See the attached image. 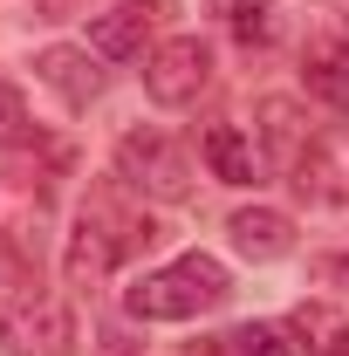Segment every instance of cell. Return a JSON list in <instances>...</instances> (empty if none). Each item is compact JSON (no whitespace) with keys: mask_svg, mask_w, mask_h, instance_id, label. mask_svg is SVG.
Here are the masks:
<instances>
[{"mask_svg":"<svg viewBox=\"0 0 349 356\" xmlns=\"http://www.w3.org/2000/svg\"><path fill=\"white\" fill-rule=\"evenodd\" d=\"M288 336H295V350H308V356H349V322H343V309H329V302H302V309L288 315Z\"/></svg>","mask_w":349,"mask_h":356,"instance_id":"12","label":"cell"},{"mask_svg":"<svg viewBox=\"0 0 349 356\" xmlns=\"http://www.w3.org/2000/svg\"><path fill=\"white\" fill-rule=\"evenodd\" d=\"M117 178L137 185L144 199H165V206H172V199L192 192V151L172 144L165 131H131L117 144Z\"/></svg>","mask_w":349,"mask_h":356,"instance_id":"4","label":"cell"},{"mask_svg":"<svg viewBox=\"0 0 349 356\" xmlns=\"http://www.w3.org/2000/svg\"><path fill=\"white\" fill-rule=\"evenodd\" d=\"M329 274H336V281H343V295H349V261H336V267H329Z\"/></svg>","mask_w":349,"mask_h":356,"instance_id":"18","label":"cell"},{"mask_svg":"<svg viewBox=\"0 0 349 356\" xmlns=\"http://www.w3.org/2000/svg\"><path fill=\"white\" fill-rule=\"evenodd\" d=\"M137 247H158V226L151 220H117L103 199H89L76 233H69V254H62V274H69V288L89 295V288H103L110 281V267L137 254Z\"/></svg>","mask_w":349,"mask_h":356,"instance_id":"2","label":"cell"},{"mask_svg":"<svg viewBox=\"0 0 349 356\" xmlns=\"http://www.w3.org/2000/svg\"><path fill=\"white\" fill-rule=\"evenodd\" d=\"M233 295V281H226V267L213 254H178L172 267H158V274H144L131 295H124V309L137 322H192V315L219 309Z\"/></svg>","mask_w":349,"mask_h":356,"instance_id":"1","label":"cell"},{"mask_svg":"<svg viewBox=\"0 0 349 356\" xmlns=\"http://www.w3.org/2000/svg\"><path fill=\"white\" fill-rule=\"evenodd\" d=\"M48 226H55V192L42 172H0V254L42 261Z\"/></svg>","mask_w":349,"mask_h":356,"instance_id":"3","label":"cell"},{"mask_svg":"<svg viewBox=\"0 0 349 356\" xmlns=\"http://www.w3.org/2000/svg\"><path fill=\"white\" fill-rule=\"evenodd\" d=\"M226 233H233V247H240L247 261H281V254L295 247V220L274 213V206H240V213L226 220Z\"/></svg>","mask_w":349,"mask_h":356,"instance_id":"10","label":"cell"},{"mask_svg":"<svg viewBox=\"0 0 349 356\" xmlns=\"http://www.w3.org/2000/svg\"><path fill=\"white\" fill-rule=\"evenodd\" d=\"M302 83L315 89L322 103L349 110V42L343 35H315V42L302 48Z\"/></svg>","mask_w":349,"mask_h":356,"instance_id":"11","label":"cell"},{"mask_svg":"<svg viewBox=\"0 0 349 356\" xmlns=\"http://www.w3.org/2000/svg\"><path fill=\"white\" fill-rule=\"evenodd\" d=\"M226 28H233L240 48H274V35H281V7H274V0H233Z\"/></svg>","mask_w":349,"mask_h":356,"instance_id":"14","label":"cell"},{"mask_svg":"<svg viewBox=\"0 0 349 356\" xmlns=\"http://www.w3.org/2000/svg\"><path fill=\"white\" fill-rule=\"evenodd\" d=\"M76 7H83V0H35V14H42V21H69Z\"/></svg>","mask_w":349,"mask_h":356,"instance_id":"17","label":"cell"},{"mask_svg":"<svg viewBox=\"0 0 349 356\" xmlns=\"http://www.w3.org/2000/svg\"><path fill=\"white\" fill-rule=\"evenodd\" d=\"M35 76H42L69 110H89V103L103 96V69H96L89 48H42V55H35Z\"/></svg>","mask_w":349,"mask_h":356,"instance_id":"9","label":"cell"},{"mask_svg":"<svg viewBox=\"0 0 349 356\" xmlns=\"http://www.w3.org/2000/svg\"><path fill=\"white\" fill-rule=\"evenodd\" d=\"M76 343V315L62 309V302H7L0 309V350L14 356H55Z\"/></svg>","mask_w":349,"mask_h":356,"instance_id":"6","label":"cell"},{"mask_svg":"<svg viewBox=\"0 0 349 356\" xmlns=\"http://www.w3.org/2000/svg\"><path fill=\"white\" fill-rule=\"evenodd\" d=\"M206 83H213V48L199 42V35H172L165 48H151V62H144V96L165 103V110L199 103Z\"/></svg>","mask_w":349,"mask_h":356,"instance_id":"5","label":"cell"},{"mask_svg":"<svg viewBox=\"0 0 349 356\" xmlns=\"http://www.w3.org/2000/svg\"><path fill=\"white\" fill-rule=\"evenodd\" d=\"M261 144H267V165H274V172H302L308 158H315V137H308L302 103L267 96L261 103Z\"/></svg>","mask_w":349,"mask_h":356,"instance_id":"8","label":"cell"},{"mask_svg":"<svg viewBox=\"0 0 349 356\" xmlns=\"http://www.w3.org/2000/svg\"><path fill=\"white\" fill-rule=\"evenodd\" d=\"M158 21H172V0H117L110 14L89 21V48L110 55V62H124V55L144 48V35H151Z\"/></svg>","mask_w":349,"mask_h":356,"instance_id":"7","label":"cell"},{"mask_svg":"<svg viewBox=\"0 0 349 356\" xmlns=\"http://www.w3.org/2000/svg\"><path fill=\"white\" fill-rule=\"evenodd\" d=\"M28 137H35V117H28L21 89L0 83V151H14V144H28Z\"/></svg>","mask_w":349,"mask_h":356,"instance_id":"15","label":"cell"},{"mask_svg":"<svg viewBox=\"0 0 349 356\" xmlns=\"http://www.w3.org/2000/svg\"><path fill=\"white\" fill-rule=\"evenodd\" d=\"M199 151H206L213 178H226V185H254V178H261V165H254V144H247V137L233 131V124H213Z\"/></svg>","mask_w":349,"mask_h":356,"instance_id":"13","label":"cell"},{"mask_svg":"<svg viewBox=\"0 0 349 356\" xmlns=\"http://www.w3.org/2000/svg\"><path fill=\"white\" fill-rule=\"evenodd\" d=\"M233 350H240V356H295V343H281L274 322H247V329L233 336Z\"/></svg>","mask_w":349,"mask_h":356,"instance_id":"16","label":"cell"}]
</instances>
